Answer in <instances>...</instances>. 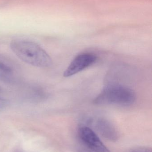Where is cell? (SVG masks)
I'll list each match as a JSON object with an SVG mask.
<instances>
[{"label": "cell", "instance_id": "cell-10", "mask_svg": "<svg viewBox=\"0 0 152 152\" xmlns=\"http://www.w3.org/2000/svg\"><path fill=\"white\" fill-rule=\"evenodd\" d=\"M0 91H1V89H0Z\"/></svg>", "mask_w": 152, "mask_h": 152}, {"label": "cell", "instance_id": "cell-6", "mask_svg": "<svg viewBox=\"0 0 152 152\" xmlns=\"http://www.w3.org/2000/svg\"><path fill=\"white\" fill-rule=\"evenodd\" d=\"M0 71L6 74L12 73V69L9 66L3 62H0Z\"/></svg>", "mask_w": 152, "mask_h": 152}, {"label": "cell", "instance_id": "cell-1", "mask_svg": "<svg viewBox=\"0 0 152 152\" xmlns=\"http://www.w3.org/2000/svg\"><path fill=\"white\" fill-rule=\"evenodd\" d=\"M10 47L14 54L25 63L37 67H49L52 60L47 52L40 45L27 40H14Z\"/></svg>", "mask_w": 152, "mask_h": 152}, {"label": "cell", "instance_id": "cell-2", "mask_svg": "<svg viewBox=\"0 0 152 152\" xmlns=\"http://www.w3.org/2000/svg\"><path fill=\"white\" fill-rule=\"evenodd\" d=\"M136 100L135 93L126 86L112 84L106 86L93 100L98 105H116L128 106Z\"/></svg>", "mask_w": 152, "mask_h": 152}, {"label": "cell", "instance_id": "cell-5", "mask_svg": "<svg viewBox=\"0 0 152 152\" xmlns=\"http://www.w3.org/2000/svg\"><path fill=\"white\" fill-rule=\"evenodd\" d=\"M95 126L99 134L109 141L115 142L119 138V134L114 126L109 121L103 118L96 120Z\"/></svg>", "mask_w": 152, "mask_h": 152}, {"label": "cell", "instance_id": "cell-7", "mask_svg": "<svg viewBox=\"0 0 152 152\" xmlns=\"http://www.w3.org/2000/svg\"><path fill=\"white\" fill-rule=\"evenodd\" d=\"M129 152H152V149L149 147H136L131 149Z\"/></svg>", "mask_w": 152, "mask_h": 152}, {"label": "cell", "instance_id": "cell-3", "mask_svg": "<svg viewBox=\"0 0 152 152\" xmlns=\"http://www.w3.org/2000/svg\"><path fill=\"white\" fill-rule=\"evenodd\" d=\"M97 59L96 55L93 53H85L79 54L66 69L63 76L68 77L78 74L94 64Z\"/></svg>", "mask_w": 152, "mask_h": 152}, {"label": "cell", "instance_id": "cell-8", "mask_svg": "<svg viewBox=\"0 0 152 152\" xmlns=\"http://www.w3.org/2000/svg\"><path fill=\"white\" fill-rule=\"evenodd\" d=\"M9 104V102L6 99L0 97V110L7 106Z\"/></svg>", "mask_w": 152, "mask_h": 152}, {"label": "cell", "instance_id": "cell-4", "mask_svg": "<svg viewBox=\"0 0 152 152\" xmlns=\"http://www.w3.org/2000/svg\"><path fill=\"white\" fill-rule=\"evenodd\" d=\"M78 132L81 141L93 151L111 152L90 128L85 126L80 127L79 128Z\"/></svg>", "mask_w": 152, "mask_h": 152}, {"label": "cell", "instance_id": "cell-9", "mask_svg": "<svg viewBox=\"0 0 152 152\" xmlns=\"http://www.w3.org/2000/svg\"><path fill=\"white\" fill-rule=\"evenodd\" d=\"M79 152H91L89 151H86V150H82V151H80Z\"/></svg>", "mask_w": 152, "mask_h": 152}]
</instances>
